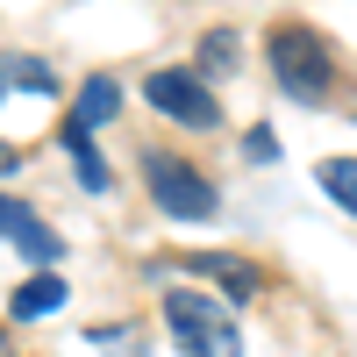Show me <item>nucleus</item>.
<instances>
[{"label": "nucleus", "mask_w": 357, "mask_h": 357, "mask_svg": "<svg viewBox=\"0 0 357 357\" xmlns=\"http://www.w3.org/2000/svg\"><path fill=\"white\" fill-rule=\"evenodd\" d=\"M143 100H151L165 122H186V129H215L222 122V100L207 93V79L200 72H178V65H165V72L143 79Z\"/></svg>", "instance_id": "nucleus-4"}, {"label": "nucleus", "mask_w": 357, "mask_h": 357, "mask_svg": "<svg viewBox=\"0 0 357 357\" xmlns=\"http://www.w3.org/2000/svg\"><path fill=\"white\" fill-rule=\"evenodd\" d=\"M8 172H22V151H15V143H0V178H8Z\"/></svg>", "instance_id": "nucleus-14"}, {"label": "nucleus", "mask_w": 357, "mask_h": 357, "mask_svg": "<svg viewBox=\"0 0 357 357\" xmlns=\"http://www.w3.org/2000/svg\"><path fill=\"white\" fill-rule=\"evenodd\" d=\"M114 114H122V86H114L107 72H93L79 86V107H72V122L79 129H100V122H114Z\"/></svg>", "instance_id": "nucleus-6"}, {"label": "nucleus", "mask_w": 357, "mask_h": 357, "mask_svg": "<svg viewBox=\"0 0 357 357\" xmlns=\"http://www.w3.org/2000/svg\"><path fill=\"white\" fill-rule=\"evenodd\" d=\"M0 357H15V336H8V329H0Z\"/></svg>", "instance_id": "nucleus-15"}, {"label": "nucleus", "mask_w": 357, "mask_h": 357, "mask_svg": "<svg viewBox=\"0 0 357 357\" xmlns=\"http://www.w3.org/2000/svg\"><path fill=\"white\" fill-rule=\"evenodd\" d=\"M321 193H329L343 215H357V158H329L321 165Z\"/></svg>", "instance_id": "nucleus-10"}, {"label": "nucleus", "mask_w": 357, "mask_h": 357, "mask_svg": "<svg viewBox=\"0 0 357 357\" xmlns=\"http://www.w3.org/2000/svg\"><path fill=\"white\" fill-rule=\"evenodd\" d=\"M15 79H22V86H36V93H50V72L36 65V57H22V65H15Z\"/></svg>", "instance_id": "nucleus-12"}, {"label": "nucleus", "mask_w": 357, "mask_h": 357, "mask_svg": "<svg viewBox=\"0 0 357 357\" xmlns=\"http://www.w3.org/2000/svg\"><path fill=\"white\" fill-rule=\"evenodd\" d=\"M50 307H65V279H57V272H36V279H29V286L15 293V301H8V314H15V321H29V314H50Z\"/></svg>", "instance_id": "nucleus-8"}, {"label": "nucleus", "mask_w": 357, "mask_h": 357, "mask_svg": "<svg viewBox=\"0 0 357 357\" xmlns=\"http://www.w3.org/2000/svg\"><path fill=\"white\" fill-rule=\"evenodd\" d=\"M250 158H257V165H272V158H279V143H272V129H250Z\"/></svg>", "instance_id": "nucleus-13"}, {"label": "nucleus", "mask_w": 357, "mask_h": 357, "mask_svg": "<svg viewBox=\"0 0 357 357\" xmlns=\"http://www.w3.org/2000/svg\"><path fill=\"white\" fill-rule=\"evenodd\" d=\"M229 36H236V29H207V65H215V72L236 65V43H229Z\"/></svg>", "instance_id": "nucleus-11"}, {"label": "nucleus", "mask_w": 357, "mask_h": 357, "mask_svg": "<svg viewBox=\"0 0 357 357\" xmlns=\"http://www.w3.org/2000/svg\"><path fill=\"white\" fill-rule=\"evenodd\" d=\"M165 321H172V336H178L186 357H243V329L229 321V307L193 293V286L165 293Z\"/></svg>", "instance_id": "nucleus-2"}, {"label": "nucleus", "mask_w": 357, "mask_h": 357, "mask_svg": "<svg viewBox=\"0 0 357 357\" xmlns=\"http://www.w3.org/2000/svg\"><path fill=\"white\" fill-rule=\"evenodd\" d=\"M65 151H72V165H79V178H86V193H107V165L93 158V136H86L79 122H65Z\"/></svg>", "instance_id": "nucleus-9"}, {"label": "nucleus", "mask_w": 357, "mask_h": 357, "mask_svg": "<svg viewBox=\"0 0 357 357\" xmlns=\"http://www.w3.org/2000/svg\"><path fill=\"white\" fill-rule=\"evenodd\" d=\"M186 272L222 279L229 293H257V264H243V257H222V250H200V257H186Z\"/></svg>", "instance_id": "nucleus-7"}, {"label": "nucleus", "mask_w": 357, "mask_h": 357, "mask_svg": "<svg viewBox=\"0 0 357 357\" xmlns=\"http://www.w3.org/2000/svg\"><path fill=\"white\" fill-rule=\"evenodd\" d=\"M143 186H151V200L165 207V215H178V222H207L215 215V186L193 172V165H178L172 151H143Z\"/></svg>", "instance_id": "nucleus-3"}, {"label": "nucleus", "mask_w": 357, "mask_h": 357, "mask_svg": "<svg viewBox=\"0 0 357 357\" xmlns=\"http://www.w3.org/2000/svg\"><path fill=\"white\" fill-rule=\"evenodd\" d=\"M0 236H8V243L29 257V264H57V229L50 222H36V207H22V200H0Z\"/></svg>", "instance_id": "nucleus-5"}, {"label": "nucleus", "mask_w": 357, "mask_h": 357, "mask_svg": "<svg viewBox=\"0 0 357 357\" xmlns=\"http://www.w3.org/2000/svg\"><path fill=\"white\" fill-rule=\"evenodd\" d=\"M264 57H272V79L286 86L293 100H329V86H336V57H329V43H321L314 29L279 22L272 36H264Z\"/></svg>", "instance_id": "nucleus-1"}]
</instances>
